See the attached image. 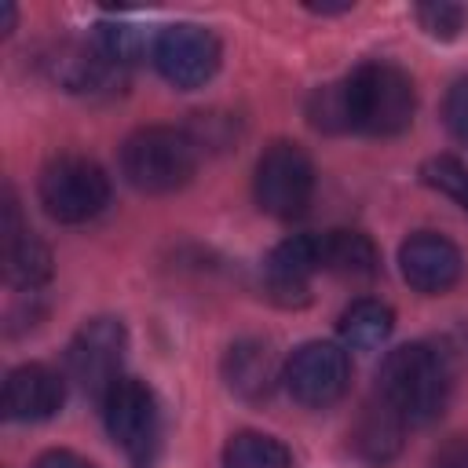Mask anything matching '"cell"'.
I'll list each match as a JSON object with an SVG mask.
<instances>
[{
  "label": "cell",
  "mask_w": 468,
  "mask_h": 468,
  "mask_svg": "<svg viewBox=\"0 0 468 468\" xmlns=\"http://www.w3.org/2000/svg\"><path fill=\"white\" fill-rule=\"evenodd\" d=\"M417 22L428 37L435 40H453L461 37V29L468 26V7L464 4H450V0H431V4H417Z\"/></svg>",
  "instance_id": "obj_20"
},
{
  "label": "cell",
  "mask_w": 468,
  "mask_h": 468,
  "mask_svg": "<svg viewBox=\"0 0 468 468\" xmlns=\"http://www.w3.org/2000/svg\"><path fill=\"white\" fill-rule=\"evenodd\" d=\"M4 274L15 289H37L51 278V249L29 230L15 194H4Z\"/></svg>",
  "instance_id": "obj_11"
},
{
  "label": "cell",
  "mask_w": 468,
  "mask_h": 468,
  "mask_svg": "<svg viewBox=\"0 0 468 468\" xmlns=\"http://www.w3.org/2000/svg\"><path fill=\"white\" fill-rule=\"evenodd\" d=\"M33 468H95V464L84 461V457L73 453V450H48V453H40V457L33 461Z\"/></svg>",
  "instance_id": "obj_23"
},
{
  "label": "cell",
  "mask_w": 468,
  "mask_h": 468,
  "mask_svg": "<svg viewBox=\"0 0 468 468\" xmlns=\"http://www.w3.org/2000/svg\"><path fill=\"white\" fill-rule=\"evenodd\" d=\"M37 197L55 223H88L110 205V176L84 154H62L40 168Z\"/></svg>",
  "instance_id": "obj_4"
},
{
  "label": "cell",
  "mask_w": 468,
  "mask_h": 468,
  "mask_svg": "<svg viewBox=\"0 0 468 468\" xmlns=\"http://www.w3.org/2000/svg\"><path fill=\"white\" fill-rule=\"evenodd\" d=\"M223 380L234 395L249 399V402H260L271 395L274 380H278V366H274V355L263 340H238L227 347L223 355Z\"/></svg>",
  "instance_id": "obj_15"
},
{
  "label": "cell",
  "mask_w": 468,
  "mask_h": 468,
  "mask_svg": "<svg viewBox=\"0 0 468 468\" xmlns=\"http://www.w3.org/2000/svg\"><path fill=\"white\" fill-rule=\"evenodd\" d=\"M402 431H406V420L377 395V399L362 402L347 439H351V450H355L358 461H366L373 468H384L402 450Z\"/></svg>",
  "instance_id": "obj_14"
},
{
  "label": "cell",
  "mask_w": 468,
  "mask_h": 468,
  "mask_svg": "<svg viewBox=\"0 0 468 468\" xmlns=\"http://www.w3.org/2000/svg\"><path fill=\"white\" fill-rule=\"evenodd\" d=\"M314 271H322V234H292L271 249V256L263 263V282L274 300L303 303L307 278Z\"/></svg>",
  "instance_id": "obj_12"
},
{
  "label": "cell",
  "mask_w": 468,
  "mask_h": 468,
  "mask_svg": "<svg viewBox=\"0 0 468 468\" xmlns=\"http://www.w3.org/2000/svg\"><path fill=\"white\" fill-rule=\"evenodd\" d=\"M223 468H292V457L267 431H234L223 446Z\"/></svg>",
  "instance_id": "obj_18"
},
{
  "label": "cell",
  "mask_w": 468,
  "mask_h": 468,
  "mask_svg": "<svg viewBox=\"0 0 468 468\" xmlns=\"http://www.w3.org/2000/svg\"><path fill=\"white\" fill-rule=\"evenodd\" d=\"M377 245L362 230H325L322 234V271L344 278H369L377 271Z\"/></svg>",
  "instance_id": "obj_16"
},
{
  "label": "cell",
  "mask_w": 468,
  "mask_h": 468,
  "mask_svg": "<svg viewBox=\"0 0 468 468\" xmlns=\"http://www.w3.org/2000/svg\"><path fill=\"white\" fill-rule=\"evenodd\" d=\"M256 205L274 219H292L311 205L314 194V165L307 150L292 139H274L263 146L252 176Z\"/></svg>",
  "instance_id": "obj_6"
},
{
  "label": "cell",
  "mask_w": 468,
  "mask_h": 468,
  "mask_svg": "<svg viewBox=\"0 0 468 468\" xmlns=\"http://www.w3.org/2000/svg\"><path fill=\"white\" fill-rule=\"evenodd\" d=\"M197 172V139L183 128L150 124L121 143V176L139 194H172Z\"/></svg>",
  "instance_id": "obj_3"
},
{
  "label": "cell",
  "mask_w": 468,
  "mask_h": 468,
  "mask_svg": "<svg viewBox=\"0 0 468 468\" xmlns=\"http://www.w3.org/2000/svg\"><path fill=\"white\" fill-rule=\"evenodd\" d=\"M395 329V314L384 300H373V296H362L355 300L351 307H344L340 314V340L355 351H373L380 347Z\"/></svg>",
  "instance_id": "obj_17"
},
{
  "label": "cell",
  "mask_w": 468,
  "mask_h": 468,
  "mask_svg": "<svg viewBox=\"0 0 468 468\" xmlns=\"http://www.w3.org/2000/svg\"><path fill=\"white\" fill-rule=\"evenodd\" d=\"M154 66L179 91L205 88L219 69V40L197 22H172L154 37Z\"/></svg>",
  "instance_id": "obj_7"
},
{
  "label": "cell",
  "mask_w": 468,
  "mask_h": 468,
  "mask_svg": "<svg viewBox=\"0 0 468 468\" xmlns=\"http://www.w3.org/2000/svg\"><path fill=\"white\" fill-rule=\"evenodd\" d=\"M99 402H102V424L113 446L135 468H150L161 446V410H157L154 391L139 377L121 373Z\"/></svg>",
  "instance_id": "obj_5"
},
{
  "label": "cell",
  "mask_w": 468,
  "mask_h": 468,
  "mask_svg": "<svg viewBox=\"0 0 468 468\" xmlns=\"http://www.w3.org/2000/svg\"><path fill=\"white\" fill-rule=\"evenodd\" d=\"M0 15H4V33H11L15 29V4H4Z\"/></svg>",
  "instance_id": "obj_24"
},
{
  "label": "cell",
  "mask_w": 468,
  "mask_h": 468,
  "mask_svg": "<svg viewBox=\"0 0 468 468\" xmlns=\"http://www.w3.org/2000/svg\"><path fill=\"white\" fill-rule=\"evenodd\" d=\"M420 179L468 212V165H461L450 154H435V157H428L420 165Z\"/></svg>",
  "instance_id": "obj_19"
},
{
  "label": "cell",
  "mask_w": 468,
  "mask_h": 468,
  "mask_svg": "<svg viewBox=\"0 0 468 468\" xmlns=\"http://www.w3.org/2000/svg\"><path fill=\"white\" fill-rule=\"evenodd\" d=\"M442 121H446V132L468 146V77L453 80L446 99H442Z\"/></svg>",
  "instance_id": "obj_21"
},
{
  "label": "cell",
  "mask_w": 468,
  "mask_h": 468,
  "mask_svg": "<svg viewBox=\"0 0 468 468\" xmlns=\"http://www.w3.org/2000/svg\"><path fill=\"white\" fill-rule=\"evenodd\" d=\"M66 399L62 377L44 362L15 366L4 380V413L11 420H48Z\"/></svg>",
  "instance_id": "obj_13"
},
{
  "label": "cell",
  "mask_w": 468,
  "mask_h": 468,
  "mask_svg": "<svg viewBox=\"0 0 468 468\" xmlns=\"http://www.w3.org/2000/svg\"><path fill=\"white\" fill-rule=\"evenodd\" d=\"M431 468H468V435L446 439V442L431 453Z\"/></svg>",
  "instance_id": "obj_22"
},
{
  "label": "cell",
  "mask_w": 468,
  "mask_h": 468,
  "mask_svg": "<svg viewBox=\"0 0 468 468\" xmlns=\"http://www.w3.org/2000/svg\"><path fill=\"white\" fill-rule=\"evenodd\" d=\"M377 395L406 420L428 424L446 410L450 399V369L446 358L428 344H402L388 351L377 373Z\"/></svg>",
  "instance_id": "obj_1"
},
{
  "label": "cell",
  "mask_w": 468,
  "mask_h": 468,
  "mask_svg": "<svg viewBox=\"0 0 468 468\" xmlns=\"http://www.w3.org/2000/svg\"><path fill=\"white\" fill-rule=\"evenodd\" d=\"M340 84L347 102V132H366L384 139L410 128L417 110V91L406 69L391 62H362Z\"/></svg>",
  "instance_id": "obj_2"
},
{
  "label": "cell",
  "mask_w": 468,
  "mask_h": 468,
  "mask_svg": "<svg viewBox=\"0 0 468 468\" xmlns=\"http://www.w3.org/2000/svg\"><path fill=\"white\" fill-rule=\"evenodd\" d=\"M124 351H128V329H124V322L102 314V318H88L73 333V340L66 347V362H69L73 380L88 395L102 399L110 391V384L121 377Z\"/></svg>",
  "instance_id": "obj_9"
},
{
  "label": "cell",
  "mask_w": 468,
  "mask_h": 468,
  "mask_svg": "<svg viewBox=\"0 0 468 468\" xmlns=\"http://www.w3.org/2000/svg\"><path fill=\"white\" fill-rule=\"evenodd\" d=\"M399 271L402 282L424 296H439L461 282L464 260L461 249L435 230H417L399 245Z\"/></svg>",
  "instance_id": "obj_10"
},
{
  "label": "cell",
  "mask_w": 468,
  "mask_h": 468,
  "mask_svg": "<svg viewBox=\"0 0 468 468\" xmlns=\"http://www.w3.org/2000/svg\"><path fill=\"white\" fill-rule=\"evenodd\" d=\"M282 380H285V391L300 406L307 410L333 406L347 391V380H351L347 351L329 340H307L285 358Z\"/></svg>",
  "instance_id": "obj_8"
}]
</instances>
